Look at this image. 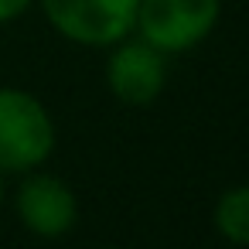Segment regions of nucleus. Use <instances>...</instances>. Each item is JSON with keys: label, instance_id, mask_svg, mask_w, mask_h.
I'll use <instances>...</instances> for the list:
<instances>
[{"label": "nucleus", "instance_id": "f257e3e1", "mask_svg": "<svg viewBox=\"0 0 249 249\" xmlns=\"http://www.w3.org/2000/svg\"><path fill=\"white\" fill-rule=\"evenodd\" d=\"M55 130L45 106L21 92L0 89V171H28L52 154Z\"/></svg>", "mask_w": 249, "mask_h": 249}, {"label": "nucleus", "instance_id": "7ed1b4c3", "mask_svg": "<svg viewBox=\"0 0 249 249\" xmlns=\"http://www.w3.org/2000/svg\"><path fill=\"white\" fill-rule=\"evenodd\" d=\"M48 21L79 45H113L137 24L140 0H41Z\"/></svg>", "mask_w": 249, "mask_h": 249}, {"label": "nucleus", "instance_id": "39448f33", "mask_svg": "<svg viewBox=\"0 0 249 249\" xmlns=\"http://www.w3.org/2000/svg\"><path fill=\"white\" fill-rule=\"evenodd\" d=\"M18 212L24 225L38 235H62L75 225V198L55 178H31L18 195Z\"/></svg>", "mask_w": 249, "mask_h": 249}, {"label": "nucleus", "instance_id": "0eeeda50", "mask_svg": "<svg viewBox=\"0 0 249 249\" xmlns=\"http://www.w3.org/2000/svg\"><path fill=\"white\" fill-rule=\"evenodd\" d=\"M31 4V0H0V21H11V18H18L24 7Z\"/></svg>", "mask_w": 249, "mask_h": 249}, {"label": "nucleus", "instance_id": "f03ea898", "mask_svg": "<svg viewBox=\"0 0 249 249\" xmlns=\"http://www.w3.org/2000/svg\"><path fill=\"white\" fill-rule=\"evenodd\" d=\"M218 18V0H140L137 28L143 41L160 52H184L198 45Z\"/></svg>", "mask_w": 249, "mask_h": 249}, {"label": "nucleus", "instance_id": "20e7f679", "mask_svg": "<svg viewBox=\"0 0 249 249\" xmlns=\"http://www.w3.org/2000/svg\"><path fill=\"white\" fill-rule=\"evenodd\" d=\"M164 79H167L164 55H160V48H154L147 41L123 45L109 58V86L126 103H150L164 89Z\"/></svg>", "mask_w": 249, "mask_h": 249}, {"label": "nucleus", "instance_id": "423d86ee", "mask_svg": "<svg viewBox=\"0 0 249 249\" xmlns=\"http://www.w3.org/2000/svg\"><path fill=\"white\" fill-rule=\"evenodd\" d=\"M215 225L225 239H232L239 246H249V188H232L218 198Z\"/></svg>", "mask_w": 249, "mask_h": 249}, {"label": "nucleus", "instance_id": "6e6552de", "mask_svg": "<svg viewBox=\"0 0 249 249\" xmlns=\"http://www.w3.org/2000/svg\"><path fill=\"white\" fill-rule=\"evenodd\" d=\"M0 191H4V184H0Z\"/></svg>", "mask_w": 249, "mask_h": 249}]
</instances>
